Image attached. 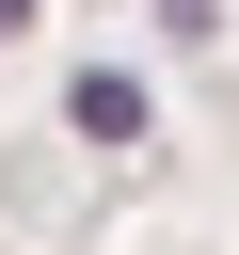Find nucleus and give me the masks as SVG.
<instances>
[{
    "label": "nucleus",
    "instance_id": "1",
    "mask_svg": "<svg viewBox=\"0 0 239 255\" xmlns=\"http://www.w3.org/2000/svg\"><path fill=\"white\" fill-rule=\"evenodd\" d=\"M80 128H96V143H127V128H143V80H112V64H96V80H80Z\"/></svg>",
    "mask_w": 239,
    "mask_h": 255
},
{
    "label": "nucleus",
    "instance_id": "2",
    "mask_svg": "<svg viewBox=\"0 0 239 255\" xmlns=\"http://www.w3.org/2000/svg\"><path fill=\"white\" fill-rule=\"evenodd\" d=\"M16 16H32V0H0V32H16Z\"/></svg>",
    "mask_w": 239,
    "mask_h": 255
}]
</instances>
